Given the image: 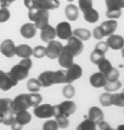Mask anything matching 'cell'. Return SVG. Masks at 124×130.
<instances>
[{
  "label": "cell",
  "mask_w": 124,
  "mask_h": 130,
  "mask_svg": "<svg viewBox=\"0 0 124 130\" xmlns=\"http://www.w3.org/2000/svg\"><path fill=\"white\" fill-rule=\"evenodd\" d=\"M56 37V29L52 27L51 25H48L44 29L41 30V33H40V37L43 42L45 43H49V42L54 40L55 37Z\"/></svg>",
  "instance_id": "obj_18"
},
{
  "label": "cell",
  "mask_w": 124,
  "mask_h": 130,
  "mask_svg": "<svg viewBox=\"0 0 124 130\" xmlns=\"http://www.w3.org/2000/svg\"><path fill=\"white\" fill-rule=\"evenodd\" d=\"M98 68H99V71L102 72L103 75H106L107 73L109 72L113 69V66L111 64V62H109L108 59L104 58L102 61H101L99 63L97 64Z\"/></svg>",
  "instance_id": "obj_31"
},
{
  "label": "cell",
  "mask_w": 124,
  "mask_h": 130,
  "mask_svg": "<svg viewBox=\"0 0 124 130\" xmlns=\"http://www.w3.org/2000/svg\"><path fill=\"white\" fill-rule=\"evenodd\" d=\"M96 49H97V50H101V51L106 53L108 50V43H107V42H99V43L96 45Z\"/></svg>",
  "instance_id": "obj_46"
},
{
  "label": "cell",
  "mask_w": 124,
  "mask_h": 130,
  "mask_svg": "<svg viewBox=\"0 0 124 130\" xmlns=\"http://www.w3.org/2000/svg\"><path fill=\"white\" fill-rule=\"evenodd\" d=\"M58 1H59V0H58ZM67 1H69V2H73L74 0H67Z\"/></svg>",
  "instance_id": "obj_54"
},
{
  "label": "cell",
  "mask_w": 124,
  "mask_h": 130,
  "mask_svg": "<svg viewBox=\"0 0 124 130\" xmlns=\"http://www.w3.org/2000/svg\"><path fill=\"white\" fill-rule=\"evenodd\" d=\"M32 56H34L36 58H43V56H46V50L43 46L38 45L37 47H35L32 50Z\"/></svg>",
  "instance_id": "obj_38"
},
{
  "label": "cell",
  "mask_w": 124,
  "mask_h": 130,
  "mask_svg": "<svg viewBox=\"0 0 124 130\" xmlns=\"http://www.w3.org/2000/svg\"><path fill=\"white\" fill-rule=\"evenodd\" d=\"M34 108V115L39 119H46L55 116V108L50 104H39Z\"/></svg>",
  "instance_id": "obj_6"
},
{
  "label": "cell",
  "mask_w": 124,
  "mask_h": 130,
  "mask_svg": "<svg viewBox=\"0 0 124 130\" xmlns=\"http://www.w3.org/2000/svg\"><path fill=\"white\" fill-rule=\"evenodd\" d=\"M89 58H90L91 62L97 65L101 61H102L105 58V53L97 49H95L93 51L91 52V54H90Z\"/></svg>",
  "instance_id": "obj_27"
},
{
  "label": "cell",
  "mask_w": 124,
  "mask_h": 130,
  "mask_svg": "<svg viewBox=\"0 0 124 130\" xmlns=\"http://www.w3.org/2000/svg\"><path fill=\"white\" fill-rule=\"evenodd\" d=\"M121 50H122V53H121V54H122V57L124 58V46H123V48Z\"/></svg>",
  "instance_id": "obj_53"
},
{
  "label": "cell",
  "mask_w": 124,
  "mask_h": 130,
  "mask_svg": "<svg viewBox=\"0 0 124 130\" xmlns=\"http://www.w3.org/2000/svg\"><path fill=\"white\" fill-rule=\"evenodd\" d=\"M106 5L109 10H121L124 8V0H106Z\"/></svg>",
  "instance_id": "obj_30"
},
{
  "label": "cell",
  "mask_w": 124,
  "mask_h": 130,
  "mask_svg": "<svg viewBox=\"0 0 124 130\" xmlns=\"http://www.w3.org/2000/svg\"><path fill=\"white\" fill-rule=\"evenodd\" d=\"M97 124H98V127H99V129H101V130H109V129H111V127H110V126H109L108 123L107 122V121H103V120L99 121Z\"/></svg>",
  "instance_id": "obj_47"
},
{
  "label": "cell",
  "mask_w": 124,
  "mask_h": 130,
  "mask_svg": "<svg viewBox=\"0 0 124 130\" xmlns=\"http://www.w3.org/2000/svg\"><path fill=\"white\" fill-rule=\"evenodd\" d=\"M38 81L42 87H50L58 83H66V70H47L41 73Z\"/></svg>",
  "instance_id": "obj_1"
},
{
  "label": "cell",
  "mask_w": 124,
  "mask_h": 130,
  "mask_svg": "<svg viewBox=\"0 0 124 130\" xmlns=\"http://www.w3.org/2000/svg\"><path fill=\"white\" fill-rule=\"evenodd\" d=\"M23 127H24V126L20 125L19 123H18L16 121H14V122H13V124L11 125L12 129H15V130H19V129H22V128H23Z\"/></svg>",
  "instance_id": "obj_50"
},
{
  "label": "cell",
  "mask_w": 124,
  "mask_h": 130,
  "mask_svg": "<svg viewBox=\"0 0 124 130\" xmlns=\"http://www.w3.org/2000/svg\"><path fill=\"white\" fill-rule=\"evenodd\" d=\"M29 19L35 23L36 28L43 30L49 25V12L48 10H39L37 8L29 10Z\"/></svg>",
  "instance_id": "obj_3"
},
{
  "label": "cell",
  "mask_w": 124,
  "mask_h": 130,
  "mask_svg": "<svg viewBox=\"0 0 124 130\" xmlns=\"http://www.w3.org/2000/svg\"><path fill=\"white\" fill-rule=\"evenodd\" d=\"M104 75H105V77H106V79L108 82H115V81H116L119 79L120 73H119V71L117 69H115L113 67L112 70Z\"/></svg>",
  "instance_id": "obj_39"
},
{
  "label": "cell",
  "mask_w": 124,
  "mask_h": 130,
  "mask_svg": "<svg viewBox=\"0 0 124 130\" xmlns=\"http://www.w3.org/2000/svg\"><path fill=\"white\" fill-rule=\"evenodd\" d=\"M96 128V123L92 120H90L89 118L85 119L77 127V129L79 130H95Z\"/></svg>",
  "instance_id": "obj_29"
},
{
  "label": "cell",
  "mask_w": 124,
  "mask_h": 130,
  "mask_svg": "<svg viewBox=\"0 0 124 130\" xmlns=\"http://www.w3.org/2000/svg\"><path fill=\"white\" fill-rule=\"evenodd\" d=\"M15 121V115L14 114H8L4 116L3 124L5 126H11Z\"/></svg>",
  "instance_id": "obj_44"
},
{
  "label": "cell",
  "mask_w": 124,
  "mask_h": 130,
  "mask_svg": "<svg viewBox=\"0 0 124 130\" xmlns=\"http://www.w3.org/2000/svg\"><path fill=\"white\" fill-rule=\"evenodd\" d=\"M121 93H122V94H123V95H124V89H123V91L121 92Z\"/></svg>",
  "instance_id": "obj_55"
},
{
  "label": "cell",
  "mask_w": 124,
  "mask_h": 130,
  "mask_svg": "<svg viewBox=\"0 0 124 130\" xmlns=\"http://www.w3.org/2000/svg\"><path fill=\"white\" fill-rule=\"evenodd\" d=\"M107 81L105 75L102 72H96L89 77V83L94 88H104V86L107 84Z\"/></svg>",
  "instance_id": "obj_13"
},
{
  "label": "cell",
  "mask_w": 124,
  "mask_h": 130,
  "mask_svg": "<svg viewBox=\"0 0 124 130\" xmlns=\"http://www.w3.org/2000/svg\"><path fill=\"white\" fill-rule=\"evenodd\" d=\"M79 9L83 12H85L92 7V0H78Z\"/></svg>",
  "instance_id": "obj_40"
},
{
  "label": "cell",
  "mask_w": 124,
  "mask_h": 130,
  "mask_svg": "<svg viewBox=\"0 0 124 130\" xmlns=\"http://www.w3.org/2000/svg\"><path fill=\"white\" fill-rule=\"evenodd\" d=\"M18 81H16L10 72H5L0 70V89L3 91H8L13 87L18 85Z\"/></svg>",
  "instance_id": "obj_7"
},
{
  "label": "cell",
  "mask_w": 124,
  "mask_h": 130,
  "mask_svg": "<svg viewBox=\"0 0 124 130\" xmlns=\"http://www.w3.org/2000/svg\"><path fill=\"white\" fill-rule=\"evenodd\" d=\"M56 117V121L57 123L58 127L60 128H66L67 127L69 126V119L67 116H64V115H55Z\"/></svg>",
  "instance_id": "obj_35"
},
{
  "label": "cell",
  "mask_w": 124,
  "mask_h": 130,
  "mask_svg": "<svg viewBox=\"0 0 124 130\" xmlns=\"http://www.w3.org/2000/svg\"><path fill=\"white\" fill-rule=\"evenodd\" d=\"M42 95L38 93L32 92L31 94H27V102H28L29 106L30 107H36L39 105L42 102Z\"/></svg>",
  "instance_id": "obj_26"
},
{
  "label": "cell",
  "mask_w": 124,
  "mask_h": 130,
  "mask_svg": "<svg viewBox=\"0 0 124 130\" xmlns=\"http://www.w3.org/2000/svg\"><path fill=\"white\" fill-rule=\"evenodd\" d=\"M121 87V83L119 80H116L115 82H108L107 84L104 86V89L107 92H115L118 90Z\"/></svg>",
  "instance_id": "obj_34"
},
{
  "label": "cell",
  "mask_w": 124,
  "mask_h": 130,
  "mask_svg": "<svg viewBox=\"0 0 124 130\" xmlns=\"http://www.w3.org/2000/svg\"><path fill=\"white\" fill-rule=\"evenodd\" d=\"M8 114H14L13 100L2 98L0 99V115H5Z\"/></svg>",
  "instance_id": "obj_19"
},
{
  "label": "cell",
  "mask_w": 124,
  "mask_h": 130,
  "mask_svg": "<svg viewBox=\"0 0 124 130\" xmlns=\"http://www.w3.org/2000/svg\"><path fill=\"white\" fill-rule=\"evenodd\" d=\"M56 37L63 40H68L73 36V31L71 29V25L68 22H61L56 27Z\"/></svg>",
  "instance_id": "obj_10"
},
{
  "label": "cell",
  "mask_w": 124,
  "mask_h": 130,
  "mask_svg": "<svg viewBox=\"0 0 124 130\" xmlns=\"http://www.w3.org/2000/svg\"><path fill=\"white\" fill-rule=\"evenodd\" d=\"M111 101H112V105L121 107H124V95L122 93L120 94H113L111 95Z\"/></svg>",
  "instance_id": "obj_33"
},
{
  "label": "cell",
  "mask_w": 124,
  "mask_h": 130,
  "mask_svg": "<svg viewBox=\"0 0 124 130\" xmlns=\"http://www.w3.org/2000/svg\"><path fill=\"white\" fill-rule=\"evenodd\" d=\"M73 60H74V56L64 47L62 53L58 56V62H59L60 66L63 68L68 69L73 63Z\"/></svg>",
  "instance_id": "obj_16"
},
{
  "label": "cell",
  "mask_w": 124,
  "mask_h": 130,
  "mask_svg": "<svg viewBox=\"0 0 124 130\" xmlns=\"http://www.w3.org/2000/svg\"><path fill=\"white\" fill-rule=\"evenodd\" d=\"M117 129H120V130H124V125H120L117 127Z\"/></svg>",
  "instance_id": "obj_51"
},
{
  "label": "cell",
  "mask_w": 124,
  "mask_h": 130,
  "mask_svg": "<svg viewBox=\"0 0 124 130\" xmlns=\"http://www.w3.org/2000/svg\"><path fill=\"white\" fill-rule=\"evenodd\" d=\"M24 5L28 10L36 8V0H24Z\"/></svg>",
  "instance_id": "obj_48"
},
{
  "label": "cell",
  "mask_w": 124,
  "mask_h": 130,
  "mask_svg": "<svg viewBox=\"0 0 124 130\" xmlns=\"http://www.w3.org/2000/svg\"><path fill=\"white\" fill-rule=\"evenodd\" d=\"M32 49L28 44H19L16 46V55L21 58H29L32 56Z\"/></svg>",
  "instance_id": "obj_21"
},
{
  "label": "cell",
  "mask_w": 124,
  "mask_h": 130,
  "mask_svg": "<svg viewBox=\"0 0 124 130\" xmlns=\"http://www.w3.org/2000/svg\"><path fill=\"white\" fill-rule=\"evenodd\" d=\"M93 36H94L95 38L97 39V40H101V39H102L104 37V34H103V32H102V30L100 26H98L94 29Z\"/></svg>",
  "instance_id": "obj_45"
},
{
  "label": "cell",
  "mask_w": 124,
  "mask_h": 130,
  "mask_svg": "<svg viewBox=\"0 0 124 130\" xmlns=\"http://www.w3.org/2000/svg\"><path fill=\"white\" fill-rule=\"evenodd\" d=\"M54 108L55 115H62L67 117L73 115L76 110V106H75V102H72V101H64L58 105L54 106Z\"/></svg>",
  "instance_id": "obj_4"
},
{
  "label": "cell",
  "mask_w": 124,
  "mask_h": 130,
  "mask_svg": "<svg viewBox=\"0 0 124 130\" xmlns=\"http://www.w3.org/2000/svg\"><path fill=\"white\" fill-rule=\"evenodd\" d=\"M30 108L27 102V94H21L16 96L13 100V110L14 114L22 110H27Z\"/></svg>",
  "instance_id": "obj_12"
},
{
  "label": "cell",
  "mask_w": 124,
  "mask_h": 130,
  "mask_svg": "<svg viewBox=\"0 0 124 130\" xmlns=\"http://www.w3.org/2000/svg\"><path fill=\"white\" fill-rule=\"evenodd\" d=\"M58 126L57 123H56V120H50L47 121L46 122L43 124V128L44 130H56L57 129Z\"/></svg>",
  "instance_id": "obj_43"
},
{
  "label": "cell",
  "mask_w": 124,
  "mask_h": 130,
  "mask_svg": "<svg viewBox=\"0 0 124 130\" xmlns=\"http://www.w3.org/2000/svg\"><path fill=\"white\" fill-rule=\"evenodd\" d=\"M4 116H5V115H0V124H1V123H3Z\"/></svg>",
  "instance_id": "obj_52"
},
{
  "label": "cell",
  "mask_w": 124,
  "mask_h": 130,
  "mask_svg": "<svg viewBox=\"0 0 124 130\" xmlns=\"http://www.w3.org/2000/svg\"><path fill=\"white\" fill-rule=\"evenodd\" d=\"M65 15L70 21H75L78 18V9L75 5L70 4L65 8Z\"/></svg>",
  "instance_id": "obj_24"
},
{
  "label": "cell",
  "mask_w": 124,
  "mask_h": 130,
  "mask_svg": "<svg viewBox=\"0 0 124 130\" xmlns=\"http://www.w3.org/2000/svg\"><path fill=\"white\" fill-rule=\"evenodd\" d=\"M107 43H108V48H111L112 50H121L124 46V38L120 35L112 34L108 36Z\"/></svg>",
  "instance_id": "obj_14"
},
{
  "label": "cell",
  "mask_w": 124,
  "mask_h": 130,
  "mask_svg": "<svg viewBox=\"0 0 124 130\" xmlns=\"http://www.w3.org/2000/svg\"><path fill=\"white\" fill-rule=\"evenodd\" d=\"M31 67H32V61L30 57L22 58V60L18 64L12 67L10 71V74L18 82L24 80L28 76Z\"/></svg>",
  "instance_id": "obj_2"
},
{
  "label": "cell",
  "mask_w": 124,
  "mask_h": 130,
  "mask_svg": "<svg viewBox=\"0 0 124 130\" xmlns=\"http://www.w3.org/2000/svg\"><path fill=\"white\" fill-rule=\"evenodd\" d=\"M73 36L78 37L82 41H87L91 37V33L87 29H75L73 31Z\"/></svg>",
  "instance_id": "obj_28"
},
{
  "label": "cell",
  "mask_w": 124,
  "mask_h": 130,
  "mask_svg": "<svg viewBox=\"0 0 124 130\" xmlns=\"http://www.w3.org/2000/svg\"><path fill=\"white\" fill-rule=\"evenodd\" d=\"M111 95L112 94H109V92L108 93H104L102 94L99 98L100 103L102 104V106L103 107H109L112 105V101H111Z\"/></svg>",
  "instance_id": "obj_36"
},
{
  "label": "cell",
  "mask_w": 124,
  "mask_h": 130,
  "mask_svg": "<svg viewBox=\"0 0 124 130\" xmlns=\"http://www.w3.org/2000/svg\"><path fill=\"white\" fill-rule=\"evenodd\" d=\"M58 0H36V8L39 10H50L59 7Z\"/></svg>",
  "instance_id": "obj_15"
},
{
  "label": "cell",
  "mask_w": 124,
  "mask_h": 130,
  "mask_svg": "<svg viewBox=\"0 0 124 130\" xmlns=\"http://www.w3.org/2000/svg\"><path fill=\"white\" fill-rule=\"evenodd\" d=\"M83 13L85 21H87L88 23H90V24H95L99 19V13H98L97 10L93 9V8H91V9H89L85 12H83Z\"/></svg>",
  "instance_id": "obj_25"
},
{
  "label": "cell",
  "mask_w": 124,
  "mask_h": 130,
  "mask_svg": "<svg viewBox=\"0 0 124 130\" xmlns=\"http://www.w3.org/2000/svg\"><path fill=\"white\" fill-rule=\"evenodd\" d=\"M45 50L47 57H49L50 59H56L62 53L63 50H64V46L60 42L52 40L48 43V45L45 48Z\"/></svg>",
  "instance_id": "obj_8"
},
{
  "label": "cell",
  "mask_w": 124,
  "mask_h": 130,
  "mask_svg": "<svg viewBox=\"0 0 124 130\" xmlns=\"http://www.w3.org/2000/svg\"><path fill=\"white\" fill-rule=\"evenodd\" d=\"M16 0H0V5H1V7L8 8L10 5V4H12Z\"/></svg>",
  "instance_id": "obj_49"
},
{
  "label": "cell",
  "mask_w": 124,
  "mask_h": 130,
  "mask_svg": "<svg viewBox=\"0 0 124 130\" xmlns=\"http://www.w3.org/2000/svg\"><path fill=\"white\" fill-rule=\"evenodd\" d=\"M41 84H40L38 79L30 78L27 82V89L30 92H38L41 89Z\"/></svg>",
  "instance_id": "obj_32"
},
{
  "label": "cell",
  "mask_w": 124,
  "mask_h": 130,
  "mask_svg": "<svg viewBox=\"0 0 124 130\" xmlns=\"http://www.w3.org/2000/svg\"><path fill=\"white\" fill-rule=\"evenodd\" d=\"M83 75V70L79 64L74 63L70 65L66 70V83H71L75 80L81 78Z\"/></svg>",
  "instance_id": "obj_9"
},
{
  "label": "cell",
  "mask_w": 124,
  "mask_h": 130,
  "mask_svg": "<svg viewBox=\"0 0 124 130\" xmlns=\"http://www.w3.org/2000/svg\"><path fill=\"white\" fill-rule=\"evenodd\" d=\"M10 18V12L6 7H1L0 9V23L7 22Z\"/></svg>",
  "instance_id": "obj_41"
},
{
  "label": "cell",
  "mask_w": 124,
  "mask_h": 130,
  "mask_svg": "<svg viewBox=\"0 0 124 130\" xmlns=\"http://www.w3.org/2000/svg\"><path fill=\"white\" fill-rule=\"evenodd\" d=\"M106 15L108 18L110 19H116V18H119L121 15V10H107Z\"/></svg>",
  "instance_id": "obj_42"
},
{
  "label": "cell",
  "mask_w": 124,
  "mask_h": 130,
  "mask_svg": "<svg viewBox=\"0 0 124 130\" xmlns=\"http://www.w3.org/2000/svg\"><path fill=\"white\" fill-rule=\"evenodd\" d=\"M75 88L73 87L70 83H69L68 85L65 86L64 88V89H63V95H64V97L67 98V99L72 98L73 96L75 95Z\"/></svg>",
  "instance_id": "obj_37"
},
{
  "label": "cell",
  "mask_w": 124,
  "mask_h": 130,
  "mask_svg": "<svg viewBox=\"0 0 124 130\" xmlns=\"http://www.w3.org/2000/svg\"><path fill=\"white\" fill-rule=\"evenodd\" d=\"M0 52L6 57H13L16 55L15 43L10 39H5L0 44Z\"/></svg>",
  "instance_id": "obj_11"
},
{
  "label": "cell",
  "mask_w": 124,
  "mask_h": 130,
  "mask_svg": "<svg viewBox=\"0 0 124 130\" xmlns=\"http://www.w3.org/2000/svg\"><path fill=\"white\" fill-rule=\"evenodd\" d=\"M89 118L97 124L99 121L103 120V118H104L103 112H102V109H101L100 108H98V107H96V106L91 107L89 110Z\"/></svg>",
  "instance_id": "obj_22"
},
{
  "label": "cell",
  "mask_w": 124,
  "mask_h": 130,
  "mask_svg": "<svg viewBox=\"0 0 124 130\" xmlns=\"http://www.w3.org/2000/svg\"><path fill=\"white\" fill-rule=\"evenodd\" d=\"M83 43L81 39L75 36H71L68 39V43L64 46V49H66L69 52H70L73 56H79L83 50Z\"/></svg>",
  "instance_id": "obj_5"
},
{
  "label": "cell",
  "mask_w": 124,
  "mask_h": 130,
  "mask_svg": "<svg viewBox=\"0 0 124 130\" xmlns=\"http://www.w3.org/2000/svg\"><path fill=\"white\" fill-rule=\"evenodd\" d=\"M117 25H118V23L115 20H108L102 23L100 27L103 32L104 37H108L115 32L117 28Z\"/></svg>",
  "instance_id": "obj_20"
},
{
  "label": "cell",
  "mask_w": 124,
  "mask_h": 130,
  "mask_svg": "<svg viewBox=\"0 0 124 130\" xmlns=\"http://www.w3.org/2000/svg\"><path fill=\"white\" fill-rule=\"evenodd\" d=\"M15 121L20 125L24 126L30 122L31 115L27 110H22L15 114Z\"/></svg>",
  "instance_id": "obj_23"
},
{
  "label": "cell",
  "mask_w": 124,
  "mask_h": 130,
  "mask_svg": "<svg viewBox=\"0 0 124 130\" xmlns=\"http://www.w3.org/2000/svg\"><path fill=\"white\" fill-rule=\"evenodd\" d=\"M37 30L35 24H31V23H28V24H24L22 25L20 28V34L22 35L23 37L26 39H30L34 37L36 34H37Z\"/></svg>",
  "instance_id": "obj_17"
}]
</instances>
